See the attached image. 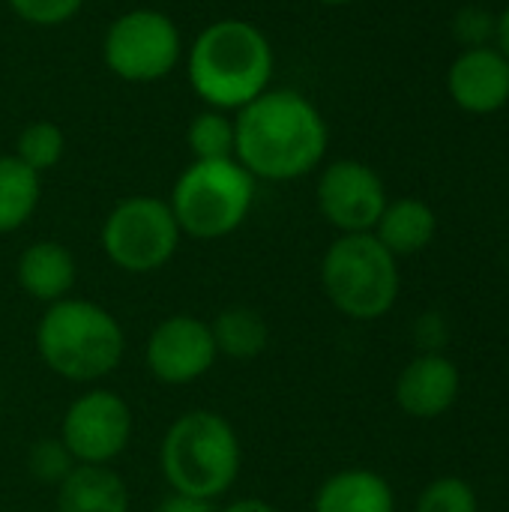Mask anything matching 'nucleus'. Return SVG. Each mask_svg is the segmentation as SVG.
I'll return each instance as SVG.
<instances>
[{
  "label": "nucleus",
  "mask_w": 509,
  "mask_h": 512,
  "mask_svg": "<svg viewBox=\"0 0 509 512\" xmlns=\"http://www.w3.org/2000/svg\"><path fill=\"white\" fill-rule=\"evenodd\" d=\"M321 282L330 303L357 321L387 315L399 297V264L369 234H342L321 261Z\"/></svg>",
  "instance_id": "423d86ee"
},
{
  "label": "nucleus",
  "mask_w": 509,
  "mask_h": 512,
  "mask_svg": "<svg viewBox=\"0 0 509 512\" xmlns=\"http://www.w3.org/2000/svg\"><path fill=\"white\" fill-rule=\"evenodd\" d=\"M255 204V177L237 159H192L168 198L180 234L222 240L234 234Z\"/></svg>",
  "instance_id": "39448f33"
},
{
  "label": "nucleus",
  "mask_w": 509,
  "mask_h": 512,
  "mask_svg": "<svg viewBox=\"0 0 509 512\" xmlns=\"http://www.w3.org/2000/svg\"><path fill=\"white\" fill-rule=\"evenodd\" d=\"M222 512H279L273 504L267 501H258V498H243V501H234L231 507H225Z\"/></svg>",
  "instance_id": "bb28decb"
},
{
  "label": "nucleus",
  "mask_w": 509,
  "mask_h": 512,
  "mask_svg": "<svg viewBox=\"0 0 509 512\" xmlns=\"http://www.w3.org/2000/svg\"><path fill=\"white\" fill-rule=\"evenodd\" d=\"M186 78L204 108L237 114L273 81V45L267 33L246 18L210 21L189 45Z\"/></svg>",
  "instance_id": "f03ea898"
},
{
  "label": "nucleus",
  "mask_w": 509,
  "mask_h": 512,
  "mask_svg": "<svg viewBox=\"0 0 509 512\" xmlns=\"http://www.w3.org/2000/svg\"><path fill=\"white\" fill-rule=\"evenodd\" d=\"M75 258L72 252L57 240H36L30 243L15 264V279L24 294H30L39 303H57L66 300L75 285Z\"/></svg>",
  "instance_id": "4468645a"
},
{
  "label": "nucleus",
  "mask_w": 509,
  "mask_h": 512,
  "mask_svg": "<svg viewBox=\"0 0 509 512\" xmlns=\"http://www.w3.org/2000/svg\"><path fill=\"white\" fill-rule=\"evenodd\" d=\"M315 201L321 216L342 234H369L387 207V189L366 162L336 159L321 171Z\"/></svg>",
  "instance_id": "9d476101"
},
{
  "label": "nucleus",
  "mask_w": 509,
  "mask_h": 512,
  "mask_svg": "<svg viewBox=\"0 0 509 512\" xmlns=\"http://www.w3.org/2000/svg\"><path fill=\"white\" fill-rule=\"evenodd\" d=\"M495 39H498V45H501L498 51H501V54H504V57L509 60V6L504 9V12H501V15H498V24H495Z\"/></svg>",
  "instance_id": "cd10ccee"
},
{
  "label": "nucleus",
  "mask_w": 509,
  "mask_h": 512,
  "mask_svg": "<svg viewBox=\"0 0 509 512\" xmlns=\"http://www.w3.org/2000/svg\"><path fill=\"white\" fill-rule=\"evenodd\" d=\"M159 468L174 495L195 501L222 498L240 474V441L216 411L180 414L162 438Z\"/></svg>",
  "instance_id": "20e7f679"
},
{
  "label": "nucleus",
  "mask_w": 509,
  "mask_h": 512,
  "mask_svg": "<svg viewBox=\"0 0 509 512\" xmlns=\"http://www.w3.org/2000/svg\"><path fill=\"white\" fill-rule=\"evenodd\" d=\"M180 237L168 201L156 195H129L117 201L102 225V249L123 273H153L165 267L174 258Z\"/></svg>",
  "instance_id": "6e6552de"
},
{
  "label": "nucleus",
  "mask_w": 509,
  "mask_h": 512,
  "mask_svg": "<svg viewBox=\"0 0 509 512\" xmlns=\"http://www.w3.org/2000/svg\"><path fill=\"white\" fill-rule=\"evenodd\" d=\"M156 512H216V507H213V501H195V498L171 495L159 504Z\"/></svg>",
  "instance_id": "a878e982"
},
{
  "label": "nucleus",
  "mask_w": 509,
  "mask_h": 512,
  "mask_svg": "<svg viewBox=\"0 0 509 512\" xmlns=\"http://www.w3.org/2000/svg\"><path fill=\"white\" fill-rule=\"evenodd\" d=\"M75 465L78 462L72 459V453L66 450V444L60 438H42L27 453V468L39 483H57L60 486Z\"/></svg>",
  "instance_id": "5701e85b"
},
{
  "label": "nucleus",
  "mask_w": 509,
  "mask_h": 512,
  "mask_svg": "<svg viewBox=\"0 0 509 512\" xmlns=\"http://www.w3.org/2000/svg\"><path fill=\"white\" fill-rule=\"evenodd\" d=\"M132 435V411L111 390H90L78 396L63 417L60 441L78 465H108L117 459Z\"/></svg>",
  "instance_id": "1a4fd4ad"
},
{
  "label": "nucleus",
  "mask_w": 509,
  "mask_h": 512,
  "mask_svg": "<svg viewBox=\"0 0 509 512\" xmlns=\"http://www.w3.org/2000/svg\"><path fill=\"white\" fill-rule=\"evenodd\" d=\"M216 357L213 330L195 315L165 318L147 342V369L162 384H192L213 369Z\"/></svg>",
  "instance_id": "9b49d317"
},
{
  "label": "nucleus",
  "mask_w": 509,
  "mask_h": 512,
  "mask_svg": "<svg viewBox=\"0 0 509 512\" xmlns=\"http://www.w3.org/2000/svg\"><path fill=\"white\" fill-rule=\"evenodd\" d=\"M459 396V369L441 354H423L405 366L396 381V402L405 414L435 420L453 408Z\"/></svg>",
  "instance_id": "ddd939ff"
},
{
  "label": "nucleus",
  "mask_w": 509,
  "mask_h": 512,
  "mask_svg": "<svg viewBox=\"0 0 509 512\" xmlns=\"http://www.w3.org/2000/svg\"><path fill=\"white\" fill-rule=\"evenodd\" d=\"M495 24H498L495 15H489L480 6H471L456 15V36L468 48H480V45H489V39L495 36Z\"/></svg>",
  "instance_id": "393cba45"
},
{
  "label": "nucleus",
  "mask_w": 509,
  "mask_h": 512,
  "mask_svg": "<svg viewBox=\"0 0 509 512\" xmlns=\"http://www.w3.org/2000/svg\"><path fill=\"white\" fill-rule=\"evenodd\" d=\"M36 351L54 375L90 384L120 366L126 336L108 309L66 297L45 309L36 327Z\"/></svg>",
  "instance_id": "7ed1b4c3"
},
{
  "label": "nucleus",
  "mask_w": 509,
  "mask_h": 512,
  "mask_svg": "<svg viewBox=\"0 0 509 512\" xmlns=\"http://www.w3.org/2000/svg\"><path fill=\"white\" fill-rule=\"evenodd\" d=\"M237 129L234 114L219 108L198 111L186 126V147L192 159H234Z\"/></svg>",
  "instance_id": "aec40b11"
},
{
  "label": "nucleus",
  "mask_w": 509,
  "mask_h": 512,
  "mask_svg": "<svg viewBox=\"0 0 509 512\" xmlns=\"http://www.w3.org/2000/svg\"><path fill=\"white\" fill-rule=\"evenodd\" d=\"M417 512H477V495L465 480L441 477L423 489Z\"/></svg>",
  "instance_id": "4be33fe9"
},
{
  "label": "nucleus",
  "mask_w": 509,
  "mask_h": 512,
  "mask_svg": "<svg viewBox=\"0 0 509 512\" xmlns=\"http://www.w3.org/2000/svg\"><path fill=\"white\" fill-rule=\"evenodd\" d=\"M42 198V174L18 156H0V234H12L30 222Z\"/></svg>",
  "instance_id": "a211bd4d"
},
{
  "label": "nucleus",
  "mask_w": 509,
  "mask_h": 512,
  "mask_svg": "<svg viewBox=\"0 0 509 512\" xmlns=\"http://www.w3.org/2000/svg\"><path fill=\"white\" fill-rule=\"evenodd\" d=\"M450 96L471 114H492L509 102V60L489 45L465 48L447 72Z\"/></svg>",
  "instance_id": "f8f14e48"
},
{
  "label": "nucleus",
  "mask_w": 509,
  "mask_h": 512,
  "mask_svg": "<svg viewBox=\"0 0 509 512\" xmlns=\"http://www.w3.org/2000/svg\"><path fill=\"white\" fill-rule=\"evenodd\" d=\"M66 153V135L57 123L51 120H33L27 123L18 138H15V153L27 168H33L36 174H45L51 168L60 165Z\"/></svg>",
  "instance_id": "412c9836"
},
{
  "label": "nucleus",
  "mask_w": 509,
  "mask_h": 512,
  "mask_svg": "<svg viewBox=\"0 0 509 512\" xmlns=\"http://www.w3.org/2000/svg\"><path fill=\"white\" fill-rule=\"evenodd\" d=\"M315 3H321V6H348L354 0H315Z\"/></svg>",
  "instance_id": "c85d7f7f"
},
{
  "label": "nucleus",
  "mask_w": 509,
  "mask_h": 512,
  "mask_svg": "<svg viewBox=\"0 0 509 512\" xmlns=\"http://www.w3.org/2000/svg\"><path fill=\"white\" fill-rule=\"evenodd\" d=\"M12 15L30 27H63L69 24L87 0H6Z\"/></svg>",
  "instance_id": "b1692460"
},
{
  "label": "nucleus",
  "mask_w": 509,
  "mask_h": 512,
  "mask_svg": "<svg viewBox=\"0 0 509 512\" xmlns=\"http://www.w3.org/2000/svg\"><path fill=\"white\" fill-rule=\"evenodd\" d=\"M186 45L177 21L150 6L120 12L102 36L108 72L126 84H153L168 78L183 60Z\"/></svg>",
  "instance_id": "0eeeda50"
},
{
  "label": "nucleus",
  "mask_w": 509,
  "mask_h": 512,
  "mask_svg": "<svg viewBox=\"0 0 509 512\" xmlns=\"http://www.w3.org/2000/svg\"><path fill=\"white\" fill-rule=\"evenodd\" d=\"M315 512H393V492L372 471H342L318 489Z\"/></svg>",
  "instance_id": "f3484780"
},
{
  "label": "nucleus",
  "mask_w": 509,
  "mask_h": 512,
  "mask_svg": "<svg viewBox=\"0 0 509 512\" xmlns=\"http://www.w3.org/2000/svg\"><path fill=\"white\" fill-rule=\"evenodd\" d=\"M213 342H216V351L225 354V357H234V360H252L258 354L267 351V339H270V330H267V321L261 312L249 309V306H234V309H225L213 324Z\"/></svg>",
  "instance_id": "6ab92c4d"
},
{
  "label": "nucleus",
  "mask_w": 509,
  "mask_h": 512,
  "mask_svg": "<svg viewBox=\"0 0 509 512\" xmlns=\"http://www.w3.org/2000/svg\"><path fill=\"white\" fill-rule=\"evenodd\" d=\"M234 129V159L255 180L270 183L312 174L330 144V129L318 105L291 87H267L234 114Z\"/></svg>",
  "instance_id": "f257e3e1"
},
{
  "label": "nucleus",
  "mask_w": 509,
  "mask_h": 512,
  "mask_svg": "<svg viewBox=\"0 0 509 512\" xmlns=\"http://www.w3.org/2000/svg\"><path fill=\"white\" fill-rule=\"evenodd\" d=\"M435 228H438V219L426 201L399 198V201H387L372 234L381 240V246L393 258H405V255L423 252L432 243Z\"/></svg>",
  "instance_id": "dca6fc26"
},
{
  "label": "nucleus",
  "mask_w": 509,
  "mask_h": 512,
  "mask_svg": "<svg viewBox=\"0 0 509 512\" xmlns=\"http://www.w3.org/2000/svg\"><path fill=\"white\" fill-rule=\"evenodd\" d=\"M57 512H129V489L108 465H75L57 486Z\"/></svg>",
  "instance_id": "2eb2a0df"
}]
</instances>
